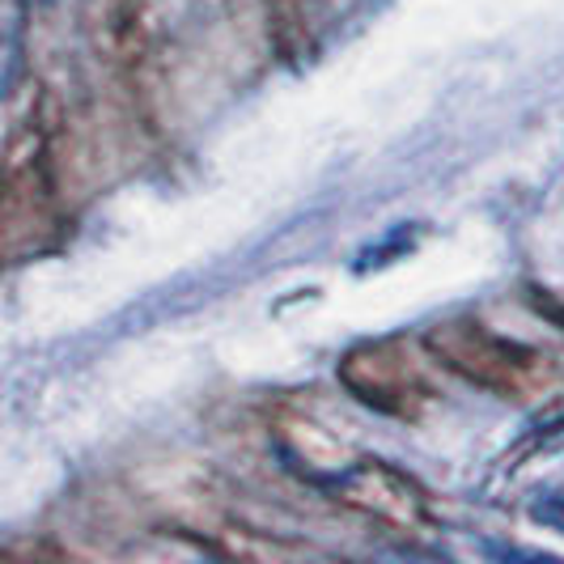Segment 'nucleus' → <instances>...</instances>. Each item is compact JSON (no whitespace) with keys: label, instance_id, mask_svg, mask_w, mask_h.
Returning <instances> with one entry per match:
<instances>
[{"label":"nucleus","instance_id":"nucleus-1","mask_svg":"<svg viewBox=\"0 0 564 564\" xmlns=\"http://www.w3.org/2000/svg\"><path fill=\"white\" fill-rule=\"evenodd\" d=\"M22 73V13L18 0H0V98L18 85Z\"/></svg>","mask_w":564,"mask_h":564}]
</instances>
